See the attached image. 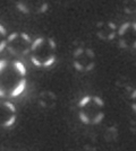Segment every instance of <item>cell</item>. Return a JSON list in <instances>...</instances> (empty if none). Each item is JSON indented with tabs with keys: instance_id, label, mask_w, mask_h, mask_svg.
<instances>
[{
	"instance_id": "6da1fadb",
	"label": "cell",
	"mask_w": 136,
	"mask_h": 151,
	"mask_svg": "<svg viewBox=\"0 0 136 151\" xmlns=\"http://www.w3.org/2000/svg\"><path fill=\"white\" fill-rule=\"evenodd\" d=\"M25 87H26V80L25 79H22V80L18 82V85H17V86L14 88L13 91H12L10 97H17V96H20V94H23Z\"/></svg>"
},
{
	"instance_id": "7a4b0ae2",
	"label": "cell",
	"mask_w": 136,
	"mask_h": 151,
	"mask_svg": "<svg viewBox=\"0 0 136 151\" xmlns=\"http://www.w3.org/2000/svg\"><path fill=\"white\" fill-rule=\"evenodd\" d=\"M14 67L16 68V70H17L22 76L26 75V68L22 62H20V61H15V62H14Z\"/></svg>"
},
{
	"instance_id": "3957f363",
	"label": "cell",
	"mask_w": 136,
	"mask_h": 151,
	"mask_svg": "<svg viewBox=\"0 0 136 151\" xmlns=\"http://www.w3.org/2000/svg\"><path fill=\"white\" fill-rule=\"evenodd\" d=\"M130 25H132V24H130L129 22H127V23H124L123 25L120 26V28H119V31H118V34H119L120 36H123L124 34L126 33V31H127V29H128V28L130 27Z\"/></svg>"
},
{
	"instance_id": "277c9868",
	"label": "cell",
	"mask_w": 136,
	"mask_h": 151,
	"mask_svg": "<svg viewBox=\"0 0 136 151\" xmlns=\"http://www.w3.org/2000/svg\"><path fill=\"white\" fill-rule=\"evenodd\" d=\"M55 62H56V57H55V55H51V57L48 58L44 62L42 63V65H43V67H45V68H49V67H51Z\"/></svg>"
},
{
	"instance_id": "5b68a950",
	"label": "cell",
	"mask_w": 136,
	"mask_h": 151,
	"mask_svg": "<svg viewBox=\"0 0 136 151\" xmlns=\"http://www.w3.org/2000/svg\"><path fill=\"white\" fill-rule=\"evenodd\" d=\"M43 43V38L42 37H38L36 40H34V42L32 43V46H31V49L30 50H32V51H34V50H36L38 47H39L40 45Z\"/></svg>"
},
{
	"instance_id": "8992f818",
	"label": "cell",
	"mask_w": 136,
	"mask_h": 151,
	"mask_svg": "<svg viewBox=\"0 0 136 151\" xmlns=\"http://www.w3.org/2000/svg\"><path fill=\"white\" fill-rule=\"evenodd\" d=\"M91 99H92V97H91V96H85L84 98H82V99H81V101L78 103V106H79V107L86 106V105H87V104L91 101Z\"/></svg>"
},
{
	"instance_id": "52a82bcc",
	"label": "cell",
	"mask_w": 136,
	"mask_h": 151,
	"mask_svg": "<svg viewBox=\"0 0 136 151\" xmlns=\"http://www.w3.org/2000/svg\"><path fill=\"white\" fill-rule=\"evenodd\" d=\"M103 119H104V113H102V112H101V113H99L97 116L93 119V121H92V124H99V123H101V121L103 120Z\"/></svg>"
},
{
	"instance_id": "ba28073f",
	"label": "cell",
	"mask_w": 136,
	"mask_h": 151,
	"mask_svg": "<svg viewBox=\"0 0 136 151\" xmlns=\"http://www.w3.org/2000/svg\"><path fill=\"white\" fill-rule=\"evenodd\" d=\"M15 121H16V116L13 115V116H10V117L4 123V126H5V127H9V126H12L14 123H15Z\"/></svg>"
},
{
	"instance_id": "9c48e42d",
	"label": "cell",
	"mask_w": 136,
	"mask_h": 151,
	"mask_svg": "<svg viewBox=\"0 0 136 151\" xmlns=\"http://www.w3.org/2000/svg\"><path fill=\"white\" fill-rule=\"evenodd\" d=\"M78 116H79V120L82 121L84 124H89V123H90V119L86 116V114H85L84 112H79V115H78Z\"/></svg>"
},
{
	"instance_id": "30bf717a",
	"label": "cell",
	"mask_w": 136,
	"mask_h": 151,
	"mask_svg": "<svg viewBox=\"0 0 136 151\" xmlns=\"http://www.w3.org/2000/svg\"><path fill=\"white\" fill-rule=\"evenodd\" d=\"M17 8H18V10H20V12H22L23 14H28V13H30L28 8H27L25 5H23L22 2H18V4H17Z\"/></svg>"
},
{
	"instance_id": "8fae6325",
	"label": "cell",
	"mask_w": 136,
	"mask_h": 151,
	"mask_svg": "<svg viewBox=\"0 0 136 151\" xmlns=\"http://www.w3.org/2000/svg\"><path fill=\"white\" fill-rule=\"evenodd\" d=\"M4 105L10 111V112H13V113H15L16 112V107H15V105H14L13 103H10V101H5L4 103Z\"/></svg>"
},
{
	"instance_id": "7c38bea8",
	"label": "cell",
	"mask_w": 136,
	"mask_h": 151,
	"mask_svg": "<svg viewBox=\"0 0 136 151\" xmlns=\"http://www.w3.org/2000/svg\"><path fill=\"white\" fill-rule=\"evenodd\" d=\"M93 101H94V103H97V105H99V106L102 107L104 105L103 101H102L100 97H97V96H94V97H93Z\"/></svg>"
},
{
	"instance_id": "4fadbf2b",
	"label": "cell",
	"mask_w": 136,
	"mask_h": 151,
	"mask_svg": "<svg viewBox=\"0 0 136 151\" xmlns=\"http://www.w3.org/2000/svg\"><path fill=\"white\" fill-rule=\"evenodd\" d=\"M31 60H32V63L35 65V67H41V65H42L41 61H40L36 57H32V58H31Z\"/></svg>"
},
{
	"instance_id": "5bb4252c",
	"label": "cell",
	"mask_w": 136,
	"mask_h": 151,
	"mask_svg": "<svg viewBox=\"0 0 136 151\" xmlns=\"http://www.w3.org/2000/svg\"><path fill=\"white\" fill-rule=\"evenodd\" d=\"M49 9V5L48 4H43L42 6L40 7V9H39V13H41V14H44V13H47V10Z\"/></svg>"
},
{
	"instance_id": "9a60e30c",
	"label": "cell",
	"mask_w": 136,
	"mask_h": 151,
	"mask_svg": "<svg viewBox=\"0 0 136 151\" xmlns=\"http://www.w3.org/2000/svg\"><path fill=\"white\" fill-rule=\"evenodd\" d=\"M74 67H75V69L78 70V71H83V70H84L83 65H82L81 63H78L77 61H75V62H74Z\"/></svg>"
},
{
	"instance_id": "2e32d148",
	"label": "cell",
	"mask_w": 136,
	"mask_h": 151,
	"mask_svg": "<svg viewBox=\"0 0 136 151\" xmlns=\"http://www.w3.org/2000/svg\"><path fill=\"white\" fill-rule=\"evenodd\" d=\"M48 42H49V45L51 46V49L55 50V49L57 47V44H56V42H55V40H53V38H49V40H48Z\"/></svg>"
},
{
	"instance_id": "e0dca14e",
	"label": "cell",
	"mask_w": 136,
	"mask_h": 151,
	"mask_svg": "<svg viewBox=\"0 0 136 151\" xmlns=\"http://www.w3.org/2000/svg\"><path fill=\"white\" fill-rule=\"evenodd\" d=\"M20 36H22V38H23V40H25L27 43H30V42H31V37H30V36H28L26 33H22V34H20Z\"/></svg>"
},
{
	"instance_id": "ac0fdd59",
	"label": "cell",
	"mask_w": 136,
	"mask_h": 151,
	"mask_svg": "<svg viewBox=\"0 0 136 151\" xmlns=\"http://www.w3.org/2000/svg\"><path fill=\"white\" fill-rule=\"evenodd\" d=\"M18 36V33H13V34H10L9 36H8V42H12V41H14L15 38Z\"/></svg>"
},
{
	"instance_id": "d6986e66",
	"label": "cell",
	"mask_w": 136,
	"mask_h": 151,
	"mask_svg": "<svg viewBox=\"0 0 136 151\" xmlns=\"http://www.w3.org/2000/svg\"><path fill=\"white\" fill-rule=\"evenodd\" d=\"M6 46H7V42L6 41H1L0 42V52H2V51L6 49Z\"/></svg>"
},
{
	"instance_id": "ffe728a7",
	"label": "cell",
	"mask_w": 136,
	"mask_h": 151,
	"mask_svg": "<svg viewBox=\"0 0 136 151\" xmlns=\"http://www.w3.org/2000/svg\"><path fill=\"white\" fill-rule=\"evenodd\" d=\"M6 64H7V62L5 61V60H0V71L6 67Z\"/></svg>"
},
{
	"instance_id": "44dd1931",
	"label": "cell",
	"mask_w": 136,
	"mask_h": 151,
	"mask_svg": "<svg viewBox=\"0 0 136 151\" xmlns=\"http://www.w3.org/2000/svg\"><path fill=\"white\" fill-rule=\"evenodd\" d=\"M94 65H95V64H94V62H91L90 64L86 67V69H85V70H86V71H91V70L94 68Z\"/></svg>"
},
{
	"instance_id": "7402d4cb",
	"label": "cell",
	"mask_w": 136,
	"mask_h": 151,
	"mask_svg": "<svg viewBox=\"0 0 136 151\" xmlns=\"http://www.w3.org/2000/svg\"><path fill=\"white\" fill-rule=\"evenodd\" d=\"M6 32H7L6 28H5L4 26L0 24V34H1V35H5V34H6Z\"/></svg>"
},
{
	"instance_id": "603a6c76",
	"label": "cell",
	"mask_w": 136,
	"mask_h": 151,
	"mask_svg": "<svg viewBox=\"0 0 136 151\" xmlns=\"http://www.w3.org/2000/svg\"><path fill=\"white\" fill-rule=\"evenodd\" d=\"M83 53V49H78L77 51H75V53H74V57H78L79 54H82Z\"/></svg>"
},
{
	"instance_id": "cb8c5ba5",
	"label": "cell",
	"mask_w": 136,
	"mask_h": 151,
	"mask_svg": "<svg viewBox=\"0 0 136 151\" xmlns=\"http://www.w3.org/2000/svg\"><path fill=\"white\" fill-rule=\"evenodd\" d=\"M86 52L89 53V55H90L91 58H93V57H94V54H93V52H92V51H91L90 49H87V50H86Z\"/></svg>"
},
{
	"instance_id": "d4e9b609",
	"label": "cell",
	"mask_w": 136,
	"mask_h": 151,
	"mask_svg": "<svg viewBox=\"0 0 136 151\" xmlns=\"http://www.w3.org/2000/svg\"><path fill=\"white\" fill-rule=\"evenodd\" d=\"M109 27H110L111 29H116V26H115V24H112V23H109Z\"/></svg>"
},
{
	"instance_id": "484cf974",
	"label": "cell",
	"mask_w": 136,
	"mask_h": 151,
	"mask_svg": "<svg viewBox=\"0 0 136 151\" xmlns=\"http://www.w3.org/2000/svg\"><path fill=\"white\" fill-rule=\"evenodd\" d=\"M0 97H5V91L0 88Z\"/></svg>"
},
{
	"instance_id": "4316f807",
	"label": "cell",
	"mask_w": 136,
	"mask_h": 151,
	"mask_svg": "<svg viewBox=\"0 0 136 151\" xmlns=\"http://www.w3.org/2000/svg\"><path fill=\"white\" fill-rule=\"evenodd\" d=\"M108 38H109V40H112V38H115V33H111L110 35L108 36Z\"/></svg>"
},
{
	"instance_id": "83f0119b",
	"label": "cell",
	"mask_w": 136,
	"mask_h": 151,
	"mask_svg": "<svg viewBox=\"0 0 136 151\" xmlns=\"http://www.w3.org/2000/svg\"><path fill=\"white\" fill-rule=\"evenodd\" d=\"M8 50H9L10 53H14V54H15V51L13 50V47H10V46H9V47H8Z\"/></svg>"
}]
</instances>
